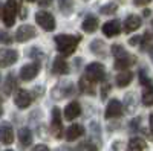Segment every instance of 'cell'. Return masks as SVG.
Returning <instances> with one entry per match:
<instances>
[{"instance_id":"obj_1","label":"cell","mask_w":153,"mask_h":151,"mask_svg":"<svg viewBox=\"0 0 153 151\" xmlns=\"http://www.w3.org/2000/svg\"><path fill=\"white\" fill-rule=\"evenodd\" d=\"M81 41L80 35H69V34H60L55 37V44L57 49L63 54V57H69L74 54L78 43Z\"/></svg>"},{"instance_id":"obj_2","label":"cell","mask_w":153,"mask_h":151,"mask_svg":"<svg viewBox=\"0 0 153 151\" xmlns=\"http://www.w3.org/2000/svg\"><path fill=\"white\" fill-rule=\"evenodd\" d=\"M84 73H86L84 78L94 84L98 81H103L106 78V69L101 63H91V64H87Z\"/></svg>"},{"instance_id":"obj_3","label":"cell","mask_w":153,"mask_h":151,"mask_svg":"<svg viewBox=\"0 0 153 151\" xmlns=\"http://www.w3.org/2000/svg\"><path fill=\"white\" fill-rule=\"evenodd\" d=\"M75 90V87L71 81L65 80V81H60L55 84V87L51 90V95H52L55 99H63V98H68V96H72Z\"/></svg>"},{"instance_id":"obj_4","label":"cell","mask_w":153,"mask_h":151,"mask_svg":"<svg viewBox=\"0 0 153 151\" xmlns=\"http://www.w3.org/2000/svg\"><path fill=\"white\" fill-rule=\"evenodd\" d=\"M35 21L45 31H54L55 29V18L48 11H38L35 14Z\"/></svg>"},{"instance_id":"obj_5","label":"cell","mask_w":153,"mask_h":151,"mask_svg":"<svg viewBox=\"0 0 153 151\" xmlns=\"http://www.w3.org/2000/svg\"><path fill=\"white\" fill-rule=\"evenodd\" d=\"M51 131L57 139L63 136V124H61V110L58 107L52 108V121H51Z\"/></svg>"},{"instance_id":"obj_6","label":"cell","mask_w":153,"mask_h":151,"mask_svg":"<svg viewBox=\"0 0 153 151\" xmlns=\"http://www.w3.org/2000/svg\"><path fill=\"white\" fill-rule=\"evenodd\" d=\"M19 60V52L14 49H0V67L5 69Z\"/></svg>"},{"instance_id":"obj_7","label":"cell","mask_w":153,"mask_h":151,"mask_svg":"<svg viewBox=\"0 0 153 151\" xmlns=\"http://www.w3.org/2000/svg\"><path fill=\"white\" fill-rule=\"evenodd\" d=\"M38 72H40V64H38V61L29 63V64H25L20 69V78L23 81H32L38 75Z\"/></svg>"},{"instance_id":"obj_8","label":"cell","mask_w":153,"mask_h":151,"mask_svg":"<svg viewBox=\"0 0 153 151\" xmlns=\"http://www.w3.org/2000/svg\"><path fill=\"white\" fill-rule=\"evenodd\" d=\"M35 28L31 26V24H23V26H20L16 32V40L19 43H25V41H29L31 38H34L35 37Z\"/></svg>"},{"instance_id":"obj_9","label":"cell","mask_w":153,"mask_h":151,"mask_svg":"<svg viewBox=\"0 0 153 151\" xmlns=\"http://www.w3.org/2000/svg\"><path fill=\"white\" fill-rule=\"evenodd\" d=\"M123 115V104H121V101L118 99H110L109 101V104L106 107V118L107 119H113V118H118Z\"/></svg>"},{"instance_id":"obj_10","label":"cell","mask_w":153,"mask_h":151,"mask_svg":"<svg viewBox=\"0 0 153 151\" xmlns=\"http://www.w3.org/2000/svg\"><path fill=\"white\" fill-rule=\"evenodd\" d=\"M0 141L5 145H11L14 142V130H12L9 122H2L0 124Z\"/></svg>"},{"instance_id":"obj_11","label":"cell","mask_w":153,"mask_h":151,"mask_svg":"<svg viewBox=\"0 0 153 151\" xmlns=\"http://www.w3.org/2000/svg\"><path fill=\"white\" fill-rule=\"evenodd\" d=\"M65 119L68 121H74L75 118H78L81 115V105L80 102H76V101H72V102H69L66 107H65Z\"/></svg>"},{"instance_id":"obj_12","label":"cell","mask_w":153,"mask_h":151,"mask_svg":"<svg viewBox=\"0 0 153 151\" xmlns=\"http://www.w3.org/2000/svg\"><path fill=\"white\" fill-rule=\"evenodd\" d=\"M14 102H16V105H17L19 108H26V107H29L31 102H32V96H31V93L26 92V90H19V92L16 93Z\"/></svg>"},{"instance_id":"obj_13","label":"cell","mask_w":153,"mask_h":151,"mask_svg":"<svg viewBox=\"0 0 153 151\" xmlns=\"http://www.w3.org/2000/svg\"><path fill=\"white\" fill-rule=\"evenodd\" d=\"M121 32V21L120 20H110L107 23H104L103 26V34L106 37H115Z\"/></svg>"},{"instance_id":"obj_14","label":"cell","mask_w":153,"mask_h":151,"mask_svg":"<svg viewBox=\"0 0 153 151\" xmlns=\"http://www.w3.org/2000/svg\"><path fill=\"white\" fill-rule=\"evenodd\" d=\"M84 134V127L81 124H72L71 127L68 128V131H66V139L69 141V142H72V141H75V139H78V137H81Z\"/></svg>"},{"instance_id":"obj_15","label":"cell","mask_w":153,"mask_h":151,"mask_svg":"<svg viewBox=\"0 0 153 151\" xmlns=\"http://www.w3.org/2000/svg\"><path fill=\"white\" fill-rule=\"evenodd\" d=\"M52 72L55 75H66L69 72V64L63 57H57L52 63Z\"/></svg>"},{"instance_id":"obj_16","label":"cell","mask_w":153,"mask_h":151,"mask_svg":"<svg viewBox=\"0 0 153 151\" xmlns=\"http://www.w3.org/2000/svg\"><path fill=\"white\" fill-rule=\"evenodd\" d=\"M141 17H138V15H129L126 18L124 21V31L126 32H133L136 29L141 28Z\"/></svg>"},{"instance_id":"obj_17","label":"cell","mask_w":153,"mask_h":151,"mask_svg":"<svg viewBox=\"0 0 153 151\" xmlns=\"http://www.w3.org/2000/svg\"><path fill=\"white\" fill-rule=\"evenodd\" d=\"M83 31L87 32V34H92L98 29V18L95 15H87L84 20H83Z\"/></svg>"},{"instance_id":"obj_18","label":"cell","mask_w":153,"mask_h":151,"mask_svg":"<svg viewBox=\"0 0 153 151\" xmlns=\"http://www.w3.org/2000/svg\"><path fill=\"white\" fill-rule=\"evenodd\" d=\"M133 80V72L130 70H123L117 75V85L118 87H127Z\"/></svg>"},{"instance_id":"obj_19","label":"cell","mask_w":153,"mask_h":151,"mask_svg":"<svg viewBox=\"0 0 153 151\" xmlns=\"http://www.w3.org/2000/svg\"><path fill=\"white\" fill-rule=\"evenodd\" d=\"M32 131L26 127H23L19 130V141H20V145L22 147H29L32 144Z\"/></svg>"},{"instance_id":"obj_20","label":"cell","mask_w":153,"mask_h":151,"mask_svg":"<svg viewBox=\"0 0 153 151\" xmlns=\"http://www.w3.org/2000/svg\"><path fill=\"white\" fill-rule=\"evenodd\" d=\"M91 50L95 54V55H98V57H101V58H104L106 55H107V46H106V43L104 41H101V40H94L92 43H91Z\"/></svg>"},{"instance_id":"obj_21","label":"cell","mask_w":153,"mask_h":151,"mask_svg":"<svg viewBox=\"0 0 153 151\" xmlns=\"http://www.w3.org/2000/svg\"><path fill=\"white\" fill-rule=\"evenodd\" d=\"M127 151H147V144L141 137H132L127 145Z\"/></svg>"},{"instance_id":"obj_22","label":"cell","mask_w":153,"mask_h":151,"mask_svg":"<svg viewBox=\"0 0 153 151\" xmlns=\"http://www.w3.org/2000/svg\"><path fill=\"white\" fill-rule=\"evenodd\" d=\"M136 63V58L135 57H130V55H127L124 58H118V60H115V69H118V70H126L127 67H130L132 64H135Z\"/></svg>"},{"instance_id":"obj_23","label":"cell","mask_w":153,"mask_h":151,"mask_svg":"<svg viewBox=\"0 0 153 151\" xmlns=\"http://www.w3.org/2000/svg\"><path fill=\"white\" fill-rule=\"evenodd\" d=\"M80 90L83 92V93H89V95H95V84L94 82H91V81H89V80H86L84 77L80 80Z\"/></svg>"},{"instance_id":"obj_24","label":"cell","mask_w":153,"mask_h":151,"mask_svg":"<svg viewBox=\"0 0 153 151\" xmlns=\"http://www.w3.org/2000/svg\"><path fill=\"white\" fill-rule=\"evenodd\" d=\"M143 104L147 107H153V85H147L143 92Z\"/></svg>"},{"instance_id":"obj_25","label":"cell","mask_w":153,"mask_h":151,"mask_svg":"<svg viewBox=\"0 0 153 151\" xmlns=\"http://www.w3.org/2000/svg\"><path fill=\"white\" fill-rule=\"evenodd\" d=\"M58 6L65 15H69L74 11V0H58Z\"/></svg>"},{"instance_id":"obj_26","label":"cell","mask_w":153,"mask_h":151,"mask_svg":"<svg viewBox=\"0 0 153 151\" xmlns=\"http://www.w3.org/2000/svg\"><path fill=\"white\" fill-rule=\"evenodd\" d=\"M16 84H17V82H16L14 75L9 73V75H8V78H6V81H5V85H3V92H5V95H9L12 90H14Z\"/></svg>"},{"instance_id":"obj_27","label":"cell","mask_w":153,"mask_h":151,"mask_svg":"<svg viewBox=\"0 0 153 151\" xmlns=\"http://www.w3.org/2000/svg\"><path fill=\"white\" fill-rule=\"evenodd\" d=\"M112 55L115 57V60H118V58H124V57H127L129 54L124 50V47L121 46V44H113L112 46Z\"/></svg>"},{"instance_id":"obj_28","label":"cell","mask_w":153,"mask_h":151,"mask_svg":"<svg viewBox=\"0 0 153 151\" xmlns=\"http://www.w3.org/2000/svg\"><path fill=\"white\" fill-rule=\"evenodd\" d=\"M5 8L9 9V11H12L14 14H17V12L22 9V0H8Z\"/></svg>"},{"instance_id":"obj_29","label":"cell","mask_w":153,"mask_h":151,"mask_svg":"<svg viewBox=\"0 0 153 151\" xmlns=\"http://www.w3.org/2000/svg\"><path fill=\"white\" fill-rule=\"evenodd\" d=\"M117 9H118V6H117V3H107V5H104V6H101L100 8V12L101 14H104V15H110V14H113V12H117Z\"/></svg>"},{"instance_id":"obj_30","label":"cell","mask_w":153,"mask_h":151,"mask_svg":"<svg viewBox=\"0 0 153 151\" xmlns=\"http://www.w3.org/2000/svg\"><path fill=\"white\" fill-rule=\"evenodd\" d=\"M12 40H14V38H12V35L9 32L0 29V43H2V44H11Z\"/></svg>"},{"instance_id":"obj_31","label":"cell","mask_w":153,"mask_h":151,"mask_svg":"<svg viewBox=\"0 0 153 151\" xmlns=\"http://www.w3.org/2000/svg\"><path fill=\"white\" fill-rule=\"evenodd\" d=\"M139 81H141L143 85H149V84L152 82V80L149 78V75L146 73L144 69H143V70H139Z\"/></svg>"},{"instance_id":"obj_32","label":"cell","mask_w":153,"mask_h":151,"mask_svg":"<svg viewBox=\"0 0 153 151\" xmlns=\"http://www.w3.org/2000/svg\"><path fill=\"white\" fill-rule=\"evenodd\" d=\"M143 43V37L141 35H136V37H132L129 40V44L130 46H136V44H141Z\"/></svg>"},{"instance_id":"obj_33","label":"cell","mask_w":153,"mask_h":151,"mask_svg":"<svg viewBox=\"0 0 153 151\" xmlns=\"http://www.w3.org/2000/svg\"><path fill=\"white\" fill-rule=\"evenodd\" d=\"M86 150L87 151H98V145L95 142H92V141H87L86 142Z\"/></svg>"},{"instance_id":"obj_34","label":"cell","mask_w":153,"mask_h":151,"mask_svg":"<svg viewBox=\"0 0 153 151\" xmlns=\"http://www.w3.org/2000/svg\"><path fill=\"white\" fill-rule=\"evenodd\" d=\"M29 57H42V52H40V50H38L37 47H31L29 49Z\"/></svg>"},{"instance_id":"obj_35","label":"cell","mask_w":153,"mask_h":151,"mask_svg":"<svg viewBox=\"0 0 153 151\" xmlns=\"http://www.w3.org/2000/svg\"><path fill=\"white\" fill-rule=\"evenodd\" d=\"M152 0H133V3L136 5V6H144V5H147V3H150Z\"/></svg>"},{"instance_id":"obj_36","label":"cell","mask_w":153,"mask_h":151,"mask_svg":"<svg viewBox=\"0 0 153 151\" xmlns=\"http://www.w3.org/2000/svg\"><path fill=\"white\" fill-rule=\"evenodd\" d=\"M51 3H52V0H38V6H42V8H46Z\"/></svg>"},{"instance_id":"obj_37","label":"cell","mask_w":153,"mask_h":151,"mask_svg":"<svg viewBox=\"0 0 153 151\" xmlns=\"http://www.w3.org/2000/svg\"><path fill=\"white\" fill-rule=\"evenodd\" d=\"M34 151H49V148H48L46 145H37V147L34 148Z\"/></svg>"},{"instance_id":"obj_38","label":"cell","mask_w":153,"mask_h":151,"mask_svg":"<svg viewBox=\"0 0 153 151\" xmlns=\"http://www.w3.org/2000/svg\"><path fill=\"white\" fill-rule=\"evenodd\" d=\"M150 131L153 134V113H152V116H150Z\"/></svg>"},{"instance_id":"obj_39","label":"cell","mask_w":153,"mask_h":151,"mask_svg":"<svg viewBox=\"0 0 153 151\" xmlns=\"http://www.w3.org/2000/svg\"><path fill=\"white\" fill-rule=\"evenodd\" d=\"M149 55H150V58H152V61H153V46H152L150 50H149Z\"/></svg>"},{"instance_id":"obj_40","label":"cell","mask_w":153,"mask_h":151,"mask_svg":"<svg viewBox=\"0 0 153 151\" xmlns=\"http://www.w3.org/2000/svg\"><path fill=\"white\" fill-rule=\"evenodd\" d=\"M3 17V5H0V18Z\"/></svg>"},{"instance_id":"obj_41","label":"cell","mask_w":153,"mask_h":151,"mask_svg":"<svg viewBox=\"0 0 153 151\" xmlns=\"http://www.w3.org/2000/svg\"><path fill=\"white\" fill-rule=\"evenodd\" d=\"M144 15H146V17L150 15V9H146V11H144Z\"/></svg>"},{"instance_id":"obj_42","label":"cell","mask_w":153,"mask_h":151,"mask_svg":"<svg viewBox=\"0 0 153 151\" xmlns=\"http://www.w3.org/2000/svg\"><path fill=\"white\" fill-rule=\"evenodd\" d=\"M61 151H71V148L69 147H63V150Z\"/></svg>"},{"instance_id":"obj_43","label":"cell","mask_w":153,"mask_h":151,"mask_svg":"<svg viewBox=\"0 0 153 151\" xmlns=\"http://www.w3.org/2000/svg\"><path fill=\"white\" fill-rule=\"evenodd\" d=\"M150 26H152V31H150V35L153 37V20H152V24H150Z\"/></svg>"},{"instance_id":"obj_44","label":"cell","mask_w":153,"mask_h":151,"mask_svg":"<svg viewBox=\"0 0 153 151\" xmlns=\"http://www.w3.org/2000/svg\"><path fill=\"white\" fill-rule=\"evenodd\" d=\"M2 113H3V108H2V107H0V116H2Z\"/></svg>"},{"instance_id":"obj_45","label":"cell","mask_w":153,"mask_h":151,"mask_svg":"<svg viewBox=\"0 0 153 151\" xmlns=\"http://www.w3.org/2000/svg\"><path fill=\"white\" fill-rule=\"evenodd\" d=\"M28 2H35V0H28Z\"/></svg>"},{"instance_id":"obj_46","label":"cell","mask_w":153,"mask_h":151,"mask_svg":"<svg viewBox=\"0 0 153 151\" xmlns=\"http://www.w3.org/2000/svg\"><path fill=\"white\" fill-rule=\"evenodd\" d=\"M8 151H11V150H8Z\"/></svg>"}]
</instances>
